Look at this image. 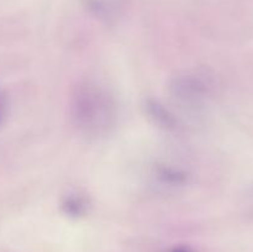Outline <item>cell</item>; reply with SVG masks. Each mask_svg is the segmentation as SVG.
I'll return each instance as SVG.
<instances>
[{"mask_svg":"<svg viewBox=\"0 0 253 252\" xmlns=\"http://www.w3.org/2000/svg\"><path fill=\"white\" fill-rule=\"evenodd\" d=\"M155 184L165 190L177 189L187 183L188 175L182 168L175 167L174 165H163L155 170Z\"/></svg>","mask_w":253,"mask_h":252,"instance_id":"obj_4","label":"cell"},{"mask_svg":"<svg viewBox=\"0 0 253 252\" xmlns=\"http://www.w3.org/2000/svg\"><path fill=\"white\" fill-rule=\"evenodd\" d=\"M7 114V98L2 91H0V126L4 124Z\"/></svg>","mask_w":253,"mask_h":252,"instance_id":"obj_5","label":"cell"},{"mask_svg":"<svg viewBox=\"0 0 253 252\" xmlns=\"http://www.w3.org/2000/svg\"><path fill=\"white\" fill-rule=\"evenodd\" d=\"M168 91L173 103L180 109L197 111L211 99L214 83L207 72L190 69L173 77Z\"/></svg>","mask_w":253,"mask_h":252,"instance_id":"obj_2","label":"cell"},{"mask_svg":"<svg viewBox=\"0 0 253 252\" xmlns=\"http://www.w3.org/2000/svg\"><path fill=\"white\" fill-rule=\"evenodd\" d=\"M79 4L95 21L113 26L125 16L130 0H79Z\"/></svg>","mask_w":253,"mask_h":252,"instance_id":"obj_3","label":"cell"},{"mask_svg":"<svg viewBox=\"0 0 253 252\" xmlns=\"http://www.w3.org/2000/svg\"><path fill=\"white\" fill-rule=\"evenodd\" d=\"M245 207H246V210H251V212H253V189L247 194Z\"/></svg>","mask_w":253,"mask_h":252,"instance_id":"obj_6","label":"cell"},{"mask_svg":"<svg viewBox=\"0 0 253 252\" xmlns=\"http://www.w3.org/2000/svg\"><path fill=\"white\" fill-rule=\"evenodd\" d=\"M173 252H190V251H188L187 249H175Z\"/></svg>","mask_w":253,"mask_h":252,"instance_id":"obj_7","label":"cell"},{"mask_svg":"<svg viewBox=\"0 0 253 252\" xmlns=\"http://www.w3.org/2000/svg\"><path fill=\"white\" fill-rule=\"evenodd\" d=\"M69 118L78 133L86 138H101L114 130L118 104L108 88L99 82H79L69 98Z\"/></svg>","mask_w":253,"mask_h":252,"instance_id":"obj_1","label":"cell"}]
</instances>
